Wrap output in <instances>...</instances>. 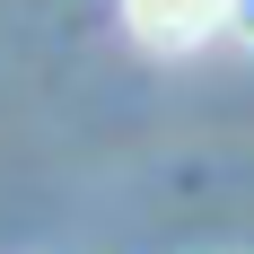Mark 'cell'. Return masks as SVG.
Returning a JSON list of instances; mask_svg holds the SVG:
<instances>
[{"label":"cell","instance_id":"cell-1","mask_svg":"<svg viewBox=\"0 0 254 254\" xmlns=\"http://www.w3.org/2000/svg\"><path fill=\"white\" fill-rule=\"evenodd\" d=\"M123 26L149 53H193L228 26V0H123Z\"/></svg>","mask_w":254,"mask_h":254},{"label":"cell","instance_id":"cell-2","mask_svg":"<svg viewBox=\"0 0 254 254\" xmlns=\"http://www.w3.org/2000/svg\"><path fill=\"white\" fill-rule=\"evenodd\" d=\"M228 26H237V35L254 44V0H228Z\"/></svg>","mask_w":254,"mask_h":254}]
</instances>
